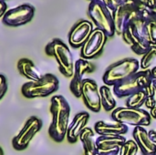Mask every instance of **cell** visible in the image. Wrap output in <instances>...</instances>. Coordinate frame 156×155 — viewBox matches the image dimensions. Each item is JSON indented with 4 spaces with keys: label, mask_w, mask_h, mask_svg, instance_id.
Instances as JSON below:
<instances>
[{
    "label": "cell",
    "mask_w": 156,
    "mask_h": 155,
    "mask_svg": "<svg viewBox=\"0 0 156 155\" xmlns=\"http://www.w3.org/2000/svg\"><path fill=\"white\" fill-rule=\"evenodd\" d=\"M137 4L156 10V0H134Z\"/></svg>",
    "instance_id": "31"
},
{
    "label": "cell",
    "mask_w": 156,
    "mask_h": 155,
    "mask_svg": "<svg viewBox=\"0 0 156 155\" xmlns=\"http://www.w3.org/2000/svg\"><path fill=\"white\" fill-rule=\"evenodd\" d=\"M146 91L147 94V98L145 100V106L147 109L149 110H153L154 108L156 107V94H155V89H154V80L146 87V89L144 90Z\"/></svg>",
    "instance_id": "26"
},
{
    "label": "cell",
    "mask_w": 156,
    "mask_h": 155,
    "mask_svg": "<svg viewBox=\"0 0 156 155\" xmlns=\"http://www.w3.org/2000/svg\"><path fill=\"white\" fill-rule=\"evenodd\" d=\"M7 89H8L7 79L4 74H1L0 75V99H3V97L7 91Z\"/></svg>",
    "instance_id": "29"
},
{
    "label": "cell",
    "mask_w": 156,
    "mask_h": 155,
    "mask_svg": "<svg viewBox=\"0 0 156 155\" xmlns=\"http://www.w3.org/2000/svg\"><path fill=\"white\" fill-rule=\"evenodd\" d=\"M139 147L134 140H127L122 145L119 155H137Z\"/></svg>",
    "instance_id": "28"
},
{
    "label": "cell",
    "mask_w": 156,
    "mask_h": 155,
    "mask_svg": "<svg viewBox=\"0 0 156 155\" xmlns=\"http://www.w3.org/2000/svg\"><path fill=\"white\" fill-rule=\"evenodd\" d=\"M107 39L108 37L103 31L94 28L88 40L80 48V58L88 60L98 57L102 52Z\"/></svg>",
    "instance_id": "11"
},
{
    "label": "cell",
    "mask_w": 156,
    "mask_h": 155,
    "mask_svg": "<svg viewBox=\"0 0 156 155\" xmlns=\"http://www.w3.org/2000/svg\"><path fill=\"white\" fill-rule=\"evenodd\" d=\"M156 59V46H152L150 49L143 56L140 65L141 68L144 69V70L149 69V67L152 66L154 61Z\"/></svg>",
    "instance_id": "25"
},
{
    "label": "cell",
    "mask_w": 156,
    "mask_h": 155,
    "mask_svg": "<svg viewBox=\"0 0 156 155\" xmlns=\"http://www.w3.org/2000/svg\"><path fill=\"white\" fill-rule=\"evenodd\" d=\"M17 69L22 76H24L30 81L38 80L42 77L40 71L37 69L34 63L28 58L19 59L17 62Z\"/></svg>",
    "instance_id": "20"
},
{
    "label": "cell",
    "mask_w": 156,
    "mask_h": 155,
    "mask_svg": "<svg viewBox=\"0 0 156 155\" xmlns=\"http://www.w3.org/2000/svg\"><path fill=\"white\" fill-rule=\"evenodd\" d=\"M95 132L100 136L101 135H122L123 136L128 132V126L120 122L108 123L100 121L94 125Z\"/></svg>",
    "instance_id": "19"
},
{
    "label": "cell",
    "mask_w": 156,
    "mask_h": 155,
    "mask_svg": "<svg viewBox=\"0 0 156 155\" xmlns=\"http://www.w3.org/2000/svg\"><path fill=\"white\" fill-rule=\"evenodd\" d=\"M88 15L96 28L103 31L108 37H112L116 34L112 12L101 0L90 1L88 8Z\"/></svg>",
    "instance_id": "5"
},
{
    "label": "cell",
    "mask_w": 156,
    "mask_h": 155,
    "mask_svg": "<svg viewBox=\"0 0 156 155\" xmlns=\"http://www.w3.org/2000/svg\"><path fill=\"white\" fill-rule=\"evenodd\" d=\"M101 102V106L106 111H114L116 109V100L112 95V92L109 86L104 85L100 87Z\"/></svg>",
    "instance_id": "23"
},
{
    "label": "cell",
    "mask_w": 156,
    "mask_h": 155,
    "mask_svg": "<svg viewBox=\"0 0 156 155\" xmlns=\"http://www.w3.org/2000/svg\"><path fill=\"white\" fill-rule=\"evenodd\" d=\"M112 118L115 122L135 127L149 126L151 124V114L143 109H133L129 107H119L112 112Z\"/></svg>",
    "instance_id": "7"
},
{
    "label": "cell",
    "mask_w": 156,
    "mask_h": 155,
    "mask_svg": "<svg viewBox=\"0 0 156 155\" xmlns=\"http://www.w3.org/2000/svg\"><path fill=\"white\" fill-rule=\"evenodd\" d=\"M98 155H101V154H98Z\"/></svg>",
    "instance_id": "39"
},
{
    "label": "cell",
    "mask_w": 156,
    "mask_h": 155,
    "mask_svg": "<svg viewBox=\"0 0 156 155\" xmlns=\"http://www.w3.org/2000/svg\"><path fill=\"white\" fill-rule=\"evenodd\" d=\"M81 98L85 106L93 112H99L101 110L100 88L95 80L85 79L81 89Z\"/></svg>",
    "instance_id": "13"
},
{
    "label": "cell",
    "mask_w": 156,
    "mask_h": 155,
    "mask_svg": "<svg viewBox=\"0 0 156 155\" xmlns=\"http://www.w3.org/2000/svg\"><path fill=\"white\" fill-rule=\"evenodd\" d=\"M93 24L86 19H81L77 22L69 33V43L74 48H81L91 35Z\"/></svg>",
    "instance_id": "15"
},
{
    "label": "cell",
    "mask_w": 156,
    "mask_h": 155,
    "mask_svg": "<svg viewBox=\"0 0 156 155\" xmlns=\"http://www.w3.org/2000/svg\"><path fill=\"white\" fill-rule=\"evenodd\" d=\"M153 80L151 69L139 70L124 81L113 86V92L118 98L129 97L135 92L145 90Z\"/></svg>",
    "instance_id": "6"
},
{
    "label": "cell",
    "mask_w": 156,
    "mask_h": 155,
    "mask_svg": "<svg viewBox=\"0 0 156 155\" xmlns=\"http://www.w3.org/2000/svg\"><path fill=\"white\" fill-rule=\"evenodd\" d=\"M50 113L52 121L48 128V134L56 143H61L67 136L70 115L69 104L62 95H56L51 98Z\"/></svg>",
    "instance_id": "1"
},
{
    "label": "cell",
    "mask_w": 156,
    "mask_h": 155,
    "mask_svg": "<svg viewBox=\"0 0 156 155\" xmlns=\"http://www.w3.org/2000/svg\"><path fill=\"white\" fill-rule=\"evenodd\" d=\"M112 12V11H114L117 7H118V5L121 4V2H120V0H101Z\"/></svg>",
    "instance_id": "30"
},
{
    "label": "cell",
    "mask_w": 156,
    "mask_h": 155,
    "mask_svg": "<svg viewBox=\"0 0 156 155\" xmlns=\"http://www.w3.org/2000/svg\"><path fill=\"white\" fill-rule=\"evenodd\" d=\"M8 10L9 9H7V5L5 2L4 0H0V17L2 18Z\"/></svg>",
    "instance_id": "32"
},
{
    "label": "cell",
    "mask_w": 156,
    "mask_h": 155,
    "mask_svg": "<svg viewBox=\"0 0 156 155\" xmlns=\"http://www.w3.org/2000/svg\"><path fill=\"white\" fill-rule=\"evenodd\" d=\"M154 89H155V94H156V79H154Z\"/></svg>",
    "instance_id": "37"
},
{
    "label": "cell",
    "mask_w": 156,
    "mask_h": 155,
    "mask_svg": "<svg viewBox=\"0 0 156 155\" xmlns=\"http://www.w3.org/2000/svg\"><path fill=\"white\" fill-rule=\"evenodd\" d=\"M133 136L143 155L156 154V144L153 143L144 127H135L133 132Z\"/></svg>",
    "instance_id": "18"
},
{
    "label": "cell",
    "mask_w": 156,
    "mask_h": 155,
    "mask_svg": "<svg viewBox=\"0 0 156 155\" xmlns=\"http://www.w3.org/2000/svg\"><path fill=\"white\" fill-rule=\"evenodd\" d=\"M139 18H141L142 20L145 22H155L156 23V11L147 6H144L140 5Z\"/></svg>",
    "instance_id": "27"
},
{
    "label": "cell",
    "mask_w": 156,
    "mask_h": 155,
    "mask_svg": "<svg viewBox=\"0 0 156 155\" xmlns=\"http://www.w3.org/2000/svg\"><path fill=\"white\" fill-rule=\"evenodd\" d=\"M127 139L122 135H101L96 139L98 154L119 155Z\"/></svg>",
    "instance_id": "16"
},
{
    "label": "cell",
    "mask_w": 156,
    "mask_h": 155,
    "mask_svg": "<svg viewBox=\"0 0 156 155\" xmlns=\"http://www.w3.org/2000/svg\"><path fill=\"white\" fill-rule=\"evenodd\" d=\"M139 10L140 5L136 2H133L127 4L121 3L118 7L112 11L115 32L117 35L122 36L127 25L139 17Z\"/></svg>",
    "instance_id": "8"
},
{
    "label": "cell",
    "mask_w": 156,
    "mask_h": 155,
    "mask_svg": "<svg viewBox=\"0 0 156 155\" xmlns=\"http://www.w3.org/2000/svg\"><path fill=\"white\" fill-rule=\"evenodd\" d=\"M95 70V66L87 59L80 58L75 62L74 75L71 79L69 89L71 93L76 98L81 97V89L82 84L85 79H83L85 74L92 73Z\"/></svg>",
    "instance_id": "14"
},
{
    "label": "cell",
    "mask_w": 156,
    "mask_h": 155,
    "mask_svg": "<svg viewBox=\"0 0 156 155\" xmlns=\"http://www.w3.org/2000/svg\"><path fill=\"white\" fill-rule=\"evenodd\" d=\"M141 68L138 59L133 58H126L112 64L104 72L102 81L107 86H115L132 75L139 71Z\"/></svg>",
    "instance_id": "2"
},
{
    "label": "cell",
    "mask_w": 156,
    "mask_h": 155,
    "mask_svg": "<svg viewBox=\"0 0 156 155\" xmlns=\"http://www.w3.org/2000/svg\"><path fill=\"white\" fill-rule=\"evenodd\" d=\"M59 88L58 79L51 74L46 73L36 81H29L23 84L21 88L22 95L27 99L44 98L51 95Z\"/></svg>",
    "instance_id": "4"
},
{
    "label": "cell",
    "mask_w": 156,
    "mask_h": 155,
    "mask_svg": "<svg viewBox=\"0 0 156 155\" xmlns=\"http://www.w3.org/2000/svg\"><path fill=\"white\" fill-rule=\"evenodd\" d=\"M133 22L144 39L149 42L151 46H156L155 22H145L139 17L134 19Z\"/></svg>",
    "instance_id": "22"
},
{
    "label": "cell",
    "mask_w": 156,
    "mask_h": 155,
    "mask_svg": "<svg viewBox=\"0 0 156 155\" xmlns=\"http://www.w3.org/2000/svg\"><path fill=\"white\" fill-rule=\"evenodd\" d=\"M45 52L48 56L54 57L59 71L67 78H72L74 75L75 63L73 56L69 47L60 39L54 38L45 48Z\"/></svg>",
    "instance_id": "3"
},
{
    "label": "cell",
    "mask_w": 156,
    "mask_h": 155,
    "mask_svg": "<svg viewBox=\"0 0 156 155\" xmlns=\"http://www.w3.org/2000/svg\"><path fill=\"white\" fill-rule=\"evenodd\" d=\"M122 37L124 42L127 43L131 47L132 50L137 55L144 56L152 47L150 43L147 42L142 36V34L139 32L133 21L127 25Z\"/></svg>",
    "instance_id": "12"
},
{
    "label": "cell",
    "mask_w": 156,
    "mask_h": 155,
    "mask_svg": "<svg viewBox=\"0 0 156 155\" xmlns=\"http://www.w3.org/2000/svg\"><path fill=\"white\" fill-rule=\"evenodd\" d=\"M121 3L122 4H127V3H133V2H135L134 0H120Z\"/></svg>",
    "instance_id": "36"
},
{
    "label": "cell",
    "mask_w": 156,
    "mask_h": 155,
    "mask_svg": "<svg viewBox=\"0 0 156 155\" xmlns=\"http://www.w3.org/2000/svg\"><path fill=\"white\" fill-rule=\"evenodd\" d=\"M90 1H94V0H90Z\"/></svg>",
    "instance_id": "38"
},
{
    "label": "cell",
    "mask_w": 156,
    "mask_h": 155,
    "mask_svg": "<svg viewBox=\"0 0 156 155\" xmlns=\"http://www.w3.org/2000/svg\"><path fill=\"white\" fill-rule=\"evenodd\" d=\"M148 133H149V136H150L151 140L153 141V143H154L156 144V131L151 130L148 132Z\"/></svg>",
    "instance_id": "33"
},
{
    "label": "cell",
    "mask_w": 156,
    "mask_h": 155,
    "mask_svg": "<svg viewBox=\"0 0 156 155\" xmlns=\"http://www.w3.org/2000/svg\"><path fill=\"white\" fill-rule=\"evenodd\" d=\"M94 136V131L88 127L80 133L79 140H80L82 143L85 155H98V146Z\"/></svg>",
    "instance_id": "21"
},
{
    "label": "cell",
    "mask_w": 156,
    "mask_h": 155,
    "mask_svg": "<svg viewBox=\"0 0 156 155\" xmlns=\"http://www.w3.org/2000/svg\"><path fill=\"white\" fill-rule=\"evenodd\" d=\"M4 1H5V0H4Z\"/></svg>",
    "instance_id": "40"
},
{
    "label": "cell",
    "mask_w": 156,
    "mask_h": 155,
    "mask_svg": "<svg viewBox=\"0 0 156 155\" xmlns=\"http://www.w3.org/2000/svg\"><path fill=\"white\" fill-rule=\"evenodd\" d=\"M90 120V114L87 111H81L75 115L72 122L69 123L66 139L70 143H75L80 136V133L87 128Z\"/></svg>",
    "instance_id": "17"
},
{
    "label": "cell",
    "mask_w": 156,
    "mask_h": 155,
    "mask_svg": "<svg viewBox=\"0 0 156 155\" xmlns=\"http://www.w3.org/2000/svg\"><path fill=\"white\" fill-rule=\"evenodd\" d=\"M42 128V121L37 116H31L19 132V133L13 138L12 146L16 151H23L27 149L33 140L35 135Z\"/></svg>",
    "instance_id": "9"
},
{
    "label": "cell",
    "mask_w": 156,
    "mask_h": 155,
    "mask_svg": "<svg viewBox=\"0 0 156 155\" xmlns=\"http://www.w3.org/2000/svg\"><path fill=\"white\" fill-rule=\"evenodd\" d=\"M146 98H147V94L144 90L135 92L127 98L126 107L133 108V109H141V107L145 104Z\"/></svg>",
    "instance_id": "24"
},
{
    "label": "cell",
    "mask_w": 156,
    "mask_h": 155,
    "mask_svg": "<svg viewBox=\"0 0 156 155\" xmlns=\"http://www.w3.org/2000/svg\"><path fill=\"white\" fill-rule=\"evenodd\" d=\"M151 72H152V76H153V79H156V66L154 67L152 69H151Z\"/></svg>",
    "instance_id": "35"
},
{
    "label": "cell",
    "mask_w": 156,
    "mask_h": 155,
    "mask_svg": "<svg viewBox=\"0 0 156 155\" xmlns=\"http://www.w3.org/2000/svg\"><path fill=\"white\" fill-rule=\"evenodd\" d=\"M155 155H156V154H155Z\"/></svg>",
    "instance_id": "41"
},
{
    "label": "cell",
    "mask_w": 156,
    "mask_h": 155,
    "mask_svg": "<svg viewBox=\"0 0 156 155\" xmlns=\"http://www.w3.org/2000/svg\"><path fill=\"white\" fill-rule=\"evenodd\" d=\"M35 8L29 4H22L9 9L1 18L8 26H20L30 22L34 16Z\"/></svg>",
    "instance_id": "10"
},
{
    "label": "cell",
    "mask_w": 156,
    "mask_h": 155,
    "mask_svg": "<svg viewBox=\"0 0 156 155\" xmlns=\"http://www.w3.org/2000/svg\"><path fill=\"white\" fill-rule=\"evenodd\" d=\"M150 114H151L152 118H154V120H156V107L155 108H154L153 110H151V112H150Z\"/></svg>",
    "instance_id": "34"
}]
</instances>
